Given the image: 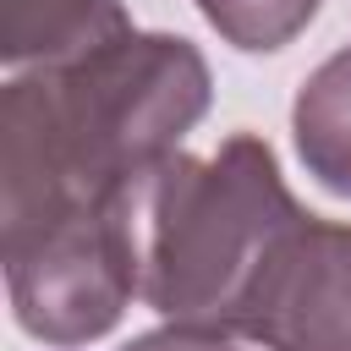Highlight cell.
Segmentation results:
<instances>
[{"label": "cell", "instance_id": "cell-5", "mask_svg": "<svg viewBox=\"0 0 351 351\" xmlns=\"http://www.w3.org/2000/svg\"><path fill=\"white\" fill-rule=\"evenodd\" d=\"M126 33L137 27L121 0H0V60L11 77L88 60Z\"/></svg>", "mask_w": 351, "mask_h": 351}, {"label": "cell", "instance_id": "cell-8", "mask_svg": "<svg viewBox=\"0 0 351 351\" xmlns=\"http://www.w3.org/2000/svg\"><path fill=\"white\" fill-rule=\"evenodd\" d=\"M121 351H241L236 335H214V329H186V324H159L148 335H132Z\"/></svg>", "mask_w": 351, "mask_h": 351}, {"label": "cell", "instance_id": "cell-2", "mask_svg": "<svg viewBox=\"0 0 351 351\" xmlns=\"http://www.w3.org/2000/svg\"><path fill=\"white\" fill-rule=\"evenodd\" d=\"M307 219L258 132H236L214 154H170L137 192L143 302L165 324L241 340Z\"/></svg>", "mask_w": 351, "mask_h": 351}, {"label": "cell", "instance_id": "cell-4", "mask_svg": "<svg viewBox=\"0 0 351 351\" xmlns=\"http://www.w3.org/2000/svg\"><path fill=\"white\" fill-rule=\"evenodd\" d=\"M241 340L263 351H351V225L318 214L302 225Z\"/></svg>", "mask_w": 351, "mask_h": 351}, {"label": "cell", "instance_id": "cell-1", "mask_svg": "<svg viewBox=\"0 0 351 351\" xmlns=\"http://www.w3.org/2000/svg\"><path fill=\"white\" fill-rule=\"evenodd\" d=\"M214 77L181 33L121 44L0 88V247L126 197L208 115Z\"/></svg>", "mask_w": 351, "mask_h": 351}, {"label": "cell", "instance_id": "cell-6", "mask_svg": "<svg viewBox=\"0 0 351 351\" xmlns=\"http://www.w3.org/2000/svg\"><path fill=\"white\" fill-rule=\"evenodd\" d=\"M291 137L302 170L324 192L351 197V44L302 77L291 104Z\"/></svg>", "mask_w": 351, "mask_h": 351}, {"label": "cell", "instance_id": "cell-3", "mask_svg": "<svg viewBox=\"0 0 351 351\" xmlns=\"http://www.w3.org/2000/svg\"><path fill=\"white\" fill-rule=\"evenodd\" d=\"M137 192L82 208L33 230L5 252V296L22 335L44 346H93L104 340L132 296H143V236H137Z\"/></svg>", "mask_w": 351, "mask_h": 351}, {"label": "cell", "instance_id": "cell-7", "mask_svg": "<svg viewBox=\"0 0 351 351\" xmlns=\"http://www.w3.org/2000/svg\"><path fill=\"white\" fill-rule=\"evenodd\" d=\"M203 11V22L241 55H274L285 49L296 33H307V22L318 16L324 0H192Z\"/></svg>", "mask_w": 351, "mask_h": 351}]
</instances>
